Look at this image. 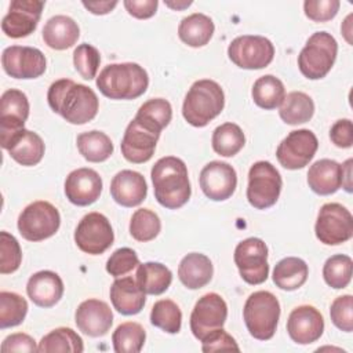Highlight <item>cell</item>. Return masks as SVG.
Listing matches in <instances>:
<instances>
[{
    "label": "cell",
    "instance_id": "51",
    "mask_svg": "<svg viewBox=\"0 0 353 353\" xmlns=\"http://www.w3.org/2000/svg\"><path fill=\"white\" fill-rule=\"evenodd\" d=\"M39 346H36V341L23 332L11 334L1 342V352L11 353V352H36Z\"/></svg>",
    "mask_w": 353,
    "mask_h": 353
},
{
    "label": "cell",
    "instance_id": "7",
    "mask_svg": "<svg viewBox=\"0 0 353 353\" xmlns=\"http://www.w3.org/2000/svg\"><path fill=\"white\" fill-rule=\"evenodd\" d=\"M338 54V43L328 32L313 33L298 55V68L309 80H319L328 74Z\"/></svg>",
    "mask_w": 353,
    "mask_h": 353
},
{
    "label": "cell",
    "instance_id": "33",
    "mask_svg": "<svg viewBox=\"0 0 353 353\" xmlns=\"http://www.w3.org/2000/svg\"><path fill=\"white\" fill-rule=\"evenodd\" d=\"M279 114L281 120L290 125L306 123L314 114V102L307 94L292 91L287 94L280 103Z\"/></svg>",
    "mask_w": 353,
    "mask_h": 353
},
{
    "label": "cell",
    "instance_id": "49",
    "mask_svg": "<svg viewBox=\"0 0 353 353\" xmlns=\"http://www.w3.org/2000/svg\"><path fill=\"white\" fill-rule=\"evenodd\" d=\"M138 112L149 116L159 124H161L164 128L170 124L172 119V108L171 103L164 98H152L146 102H143Z\"/></svg>",
    "mask_w": 353,
    "mask_h": 353
},
{
    "label": "cell",
    "instance_id": "10",
    "mask_svg": "<svg viewBox=\"0 0 353 353\" xmlns=\"http://www.w3.org/2000/svg\"><path fill=\"white\" fill-rule=\"evenodd\" d=\"M314 233L320 243L325 245L346 243L353 236V216L350 211L339 203H325L317 214Z\"/></svg>",
    "mask_w": 353,
    "mask_h": 353
},
{
    "label": "cell",
    "instance_id": "12",
    "mask_svg": "<svg viewBox=\"0 0 353 353\" xmlns=\"http://www.w3.org/2000/svg\"><path fill=\"white\" fill-rule=\"evenodd\" d=\"M233 259L245 283L258 285L266 281L269 276L268 245L262 239L248 237L240 241L234 250Z\"/></svg>",
    "mask_w": 353,
    "mask_h": 353
},
{
    "label": "cell",
    "instance_id": "41",
    "mask_svg": "<svg viewBox=\"0 0 353 353\" xmlns=\"http://www.w3.org/2000/svg\"><path fill=\"white\" fill-rule=\"evenodd\" d=\"M161 230L159 215L149 208L137 210L130 221V234L141 243H146L157 237Z\"/></svg>",
    "mask_w": 353,
    "mask_h": 353
},
{
    "label": "cell",
    "instance_id": "26",
    "mask_svg": "<svg viewBox=\"0 0 353 353\" xmlns=\"http://www.w3.org/2000/svg\"><path fill=\"white\" fill-rule=\"evenodd\" d=\"M109 295L113 307L124 316L138 314L146 302V294L141 290L137 279L130 276L117 277L110 285Z\"/></svg>",
    "mask_w": 353,
    "mask_h": 353
},
{
    "label": "cell",
    "instance_id": "14",
    "mask_svg": "<svg viewBox=\"0 0 353 353\" xmlns=\"http://www.w3.org/2000/svg\"><path fill=\"white\" fill-rule=\"evenodd\" d=\"M319 148L313 131L301 128L291 131L277 146L276 157L287 170H301L309 164Z\"/></svg>",
    "mask_w": 353,
    "mask_h": 353
},
{
    "label": "cell",
    "instance_id": "11",
    "mask_svg": "<svg viewBox=\"0 0 353 353\" xmlns=\"http://www.w3.org/2000/svg\"><path fill=\"white\" fill-rule=\"evenodd\" d=\"M229 59L241 69H263L274 57L273 43L256 34H243L232 40L228 47Z\"/></svg>",
    "mask_w": 353,
    "mask_h": 353
},
{
    "label": "cell",
    "instance_id": "21",
    "mask_svg": "<svg viewBox=\"0 0 353 353\" xmlns=\"http://www.w3.org/2000/svg\"><path fill=\"white\" fill-rule=\"evenodd\" d=\"M63 189L66 199L72 204L85 207L99 199L102 192V178L95 170L81 167L69 172Z\"/></svg>",
    "mask_w": 353,
    "mask_h": 353
},
{
    "label": "cell",
    "instance_id": "46",
    "mask_svg": "<svg viewBox=\"0 0 353 353\" xmlns=\"http://www.w3.org/2000/svg\"><path fill=\"white\" fill-rule=\"evenodd\" d=\"M331 321L336 328L345 332L353 331V296L350 294L341 295L334 299L330 307Z\"/></svg>",
    "mask_w": 353,
    "mask_h": 353
},
{
    "label": "cell",
    "instance_id": "52",
    "mask_svg": "<svg viewBox=\"0 0 353 353\" xmlns=\"http://www.w3.org/2000/svg\"><path fill=\"white\" fill-rule=\"evenodd\" d=\"M127 12L138 19H148L156 14L159 1L157 0H124L123 1Z\"/></svg>",
    "mask_w": 353,
    "mask_h": 353
},
{
    "label": "cell",
    "instance_id": "16",
    "mask_svg": "<svg viewBox=\"0 0 353 353\" xmlns=\"http://www.w3.org/2000/svg\"><path fill=\"white\" fill-rule=\"evenodd\" d=\"M228 317V305L216 292L204 294L196 302L190 314V331L201 341L216 328H222Z\"/></svg>",
    "mask_w": 353,
    "mask_h": 353
},
{
    "label": "cell",
    "instance_id": "15",
    "mask_svg": "<svg viewBox=\"0 0 353 353\" xmlns=\"http://www.w3.org/2000/svg\"><path fill=\"white\" fill-rule=\"evenodd\" d=\"M4 72L14 79H37L47 68L44 54L34 47L10 46L1 54Z\"/></svg>",
    "mask_w": 353,
    "mask_h": 353
},
{
    "label": "cell",
    "instance_id": "35",
    "mask_svg": "<svg viewBox=\"0 0 353 353\" xmlns=\"http://www.w3.org/2000/svg\"><path fill=\"white\" fill-rule=\"evenodd\" d=\"M84 350L81 336L68 327H59L50 331L39 342L37 352L54 353V352H72L81 353Z\"/></svg>",
    "mask_w": 353,
    "mask_h": 353
},
{
    "label": "cell",
    "instance_id": "40",
    "mask_svg": "<svg viewBox=\"0 0 353 353\" xmlns=\"http://www.w3.org/2000/svg\"><path fill=\"white\" fill-rule=\"evenodd\" d=\"M28 313L26 299L10 291L0 292V328H10L19 325Z\"/></svg>",
    "mask_w": 353,
    "mask_h": 353
},
{
    "label": "cell",
    "instance_id": "55",
    "mask_svg": "<svg viewBox=\"0 0 353 353\" xmlns=\"http://www.w3.org/2000/svg\"><path fill=\"white\" fill-rule=\"evenodd\" d=\"M192 4V1H186V0H182V1H165V6L172 8V10H183L186 7H189Z\"/></svg>",
    "mask_w": 353,
    "mask_h": 353
},
{
    "label": "cell",
    "instance_id": "27",
    "mask_svg": "<svg viewBox=\"0 0 353 353\" xmlns=\"http://www.w3.org/2000/svg\"><path fill=\"white\" fill-rule=\"evenodd\" d=\"M307 185L320 196L335 193L342 186V164L331 159L314 161L307 171Z\"/></svg>",
    "mask_w": 353,
    "mask_h": 353
},
{
    "label": "cell",
    "instance_id": "39",
    "mask_svg": "<svg viewBox=\"0 0 353 353\" xmlns=\"http://www.w3.org/2000/svg\"><path fill=\"white\" fill-rule=\"evenodd\" d=\"M150 323L168 334H178L182 325V312L174 301L160 299L152 306Z\"/></svg>",
    "mask_w": 353,
    "mask_h": 353
},
{
    "label": "cell",
    "instance_id": "2",
    "mask_svg": "<svg viewBox=\"0 0 353 353\" xmlns=\"http://www.w3.org/2000/svg\"><path fill=\"white\" fill-rule=\"evenodd\" d=\"M150 176L159 204L176 210L188 203L192 189L183 160L175 156L161 157L152 167Z\"/></svg>",
    "mask_w": 353,
    "mask_h": 353
},
{
    "label": "cell",
    "instance_id": "36",
    "mask_svg": "<svg viewBox=\"0 0 353 353\" xmlns=\"http://www.w3.org/2000/svg\"><path fill=\"white\" fill-rule=\"evenodd\" d=\"M255 105L265 110H272L280 106L285 97V88L280 79L273 74H265L259 77L251 91Z\"/></svg>",
    "mask_w": 353,
    "mask_h": 353
},
{
    "label": "cell",
    "instance_id": "6",
    "mask_svg": "<svg viewBox=\"0 0 353 353\" xmlns=\"http://www.w3.org/2000/svg\"><path fill=\"white\" fill-rule=\"evenodd\" d=\"M243 319L250 335L255 339L273 338L280 319L279 299L269 291L252 292L244 303Z\"/></svg>",
    "mask_w": 353,
    "mask_h": 353
},
{
    "label": "cell",
    "instance_id": "47",
    "mask_svg": "<svg viewBox=\"0 0 353 353\" xmlns=\"http://www.w3.org/2000/svg\"><path fill=\"white\" fill-rule=\"evenodd\" d=\"M338 0H306L303 3L305 15L313 22H327L332 19L339 10Z\"/></svg>",
    "mask_w": 353,
    "mask_h": 353
},
{
    "label": "cell",
    "instance_id": "54",
    "mask_svg": "<svg viewBox=\"0 0 353 353\" xmlns=\"http://www.w3.org/2000/svg\"><path fill=\"white\" fill-rule=\"evenodd\" d=\"M352 164H353V159H347L342 164V188L347 193H352V190H353V188H352Z\"/></svg>",
    "mask_w": 353,
    "mask_h": 353
},
{
    "label": "cell",
    "instance_id": "19",
    "mask_svg": "<svg viewBox=\"0 0 353 353\" xmlns=\"http://www.w3.org/2000/svg\"><path fill=\"white\" fill-rule=\"evenodd\" d=\"M28 97L15 88L3 92L0 98V143H6L12 135L25 128L29 117Z\"/></svg>",
    "mask_w": 353,
    "mask_h": 353
},
{
    "label": "cell",
    "instance_id": "25",
    "mask_svg": "<svg viewBox=\"0 0 353 353\" xmlns=\"http://www.w3.org/2000/svg\"><path fill=\"white\" fill-rule=\"evenodd\" d=\"M1 148L8 150L11 159L25 167L39 164L46 150L41 137L26 128L12 135L6 143L1 145Z\"/></svg>",
    "mask_w": 353,
    "mask_h": 353
},
{
    "label": "cell",
    "instance_id": "48",
    "mask_svg": "<svg viewBox=\"0 0 353 353\" xmlns=\"http://www.w3.org/2000/svg\"><path fill=\"white\" fill-rule=\"evenodd\" d=\"M200 342H201V350L205 353L222 352V350L240 352V347H239L236 339L222 328H216V330L211 331Z\"/></svg>",
    "mask_w": 353,
    "mask_h": 353
},
{
    "label": "cell",
    "instance_id": "56",
    "mask_svg": "<svg viewBox=\"0 0 353 353\" xmlns=\"http://www.w3.org/2000/svg\"><path fill=\"white\" fill-rule=\"evenodd\" d=\"M350 19H352V14L346 17V19H345L343 25L341 26V30H342V33L345 34V37H346V40H347L349 43H352V41H350V39H349V34L352 33V29H350Z\"/></svg>",
    "mask_w": 353,
    "mask_h": 353
},
{
    "label": "cell",
    "instance_id": "28",
    "mask_svg": "<svg viewBox=\"0 0 353 353\" xmlns=\"http://www.w3.org/2000/svg\"><path fill=\"white\" fill-rule=\"evenodd\" d=\"M214 274V266L210 258L200 252L185 255L178 265V277L189 290H199L207 285Z\"/></svg>",
    "mask_w": 353,
    "mask_h": 353
},
{
    "label": "cell",
    "instance_id": "32",
    "mask_svg": "<svg viewBox=\"0 0 353 353\" xmlns=\"http://www.w3.org/2000/svg\"><path fill=\"white\" fill-rule=\"evenodd\" d=\"M135 279L145 294L160 295L171 285L172 273L160 262H145L138 265Z\"/></svg>",
    "mask_w": 353,
    "mask_h": 353
},
{
    "label": "cell",
    "instance_id": "24",
    "mask_svg": "<svg viewBox=\"0 0 353 353\" xmlns=\"http://www.w3.org/2000/svg\"><path fill=\"white\" fill-rule=\"evenodd\" d=\"M26 292L36 306L52 307L63 295V281L52 270H40L29 277Z\"/></svg>",
    "mask_w": 353,
    "mask_h": 353
},
{
    "label": "cell",
    "instance_id": "44",
    "mask_svg": "<svg viewBox=\"0 0 353 353\" xmlns=\"http://www.w3.org/2000/svg\"><path fill=\"white\" fill-rule=\"evenodd\" d=\"M22 262V250L18 240L8 232H0V273L8 274L18 270Z\"/></svg>",
    "mask_w": 353,
    "mask_h": 353
},
{
    "label": "cell",
    "instance_id": "17",
    "mask_svg": "<svg viewBox=\"0 0 353 353\" xmlns=\"http://www.w3.org/2000/svg\"><path fill=\"white\" fill-rule=\"evenodd\" d=\"M41 0H12L1 21V30L7 37L22 39L33 33L44 8Z\"/></svg>",
    "mask_w": 353,
    "mask_h": 353
},
{
    "label": "cell",
    "instance_id": "42",
    "mask_svg": "<svg viewBox=\"0 0 353 353\" xmlns=\"http://www.w3.org/2000/svg\"><path fill=\"white\" fill-rule=\"evenodd\" d=\"M352 268L353 262L349 255H332L325 261L323 266L324 281L335 290L345 288L352 280Z\"/></svg>",
    "mask_w": 353,
    "mask_h": 353
},
{
    "label": "cell",
    "instance_id": "8",
    "mask_svg": "<svg viewBox=\"0 0 353 353\" xmlns=\"http://www.w3.org/2000/svg\"><path fill=\"white\" fill-rule=\"evenodd\" d=\"M61 225V215L51 203L39 200L26 205L18 216V230L28 241H41L54 236Z\"/></svg>",
    "mask_w": 353,
    "mask_h": 353
},
{
    "label": "cell",
    "instance_id": "22",
    "mask_svg": "<svg viewBox=\"0 0 353 353\" xmlns=\"http://www.w3.org/2000/svg\"><path fill=\"white\" fill-rule=\"evenodd\" d=\"M74 321L83 334L98 338L106 335L110 330L113 324V313L106 302L90 298L77 306Z\"/></svg>",
    "mask_w": 353,
    "mask_h": 353
},
{
    "label": "cell",
    "instance_id": "4",
    "mask_svg": "<svg viewBox=\"0 0 353 353\" xmlns=\"http://www.w3.org/2000/svg\"><path fill=\"white\" fill-rule=\"evenodd\" d=\"M225 106V94L221 85L210 79L194 81L185 95L182 105L183 119L193 127H205L221 114Z\"/></svg>",
    "mask_w": 353,
    "mask_h": 353
},
{
    "label": "cell",
    "instance_id": "38",
    "mask_svg": "<svg viewBox=\"0 0 353 353\" xmlns=\"http://www.w3.org/2000/svg\"><path fill=\"white\" fill-rule=\"evenodd\" d=\"M146 332L139 323H121L112 334L113 349L116 353H138L142 350Z\"/></svg>",
    "mask_w": 353,
    "mask_h": 353
},
{
    "label": "cell",
    "instance_id": "31",
    "mask_svg": "<svg viewBox=\"0 0 353 353\" xmlns=\"http://www.w3.org/2000/svg\"><path fill=\"white\" fill-rule=\"evenodd\" d=\"M309 274L306 262L296 256H287L279 261L273 269V283L284 291H294L302 287Z\"/></svg>",
    "mask_w": 353,
    "mask_h": 353
},
{
    "label": "cell",
    "instance_id": "23",
    "mask_svg": "<svg viewBox=\"0 0 353 353\" xmlns=\"http://www.w3.org/2000/svg\"><path fill=\"white\" fill-rule=\"evenodd\" d=\"M110 194L123 207H137L146 199L148 185L141 172L121 170L110 182Z\"/></svg>",
    "mask_w": 353,
    "mask_h": 353
},
{
    "label": "cell",
    "instance_id": "20",
    "mask_svg": "<svg viewBox=\"0 0 353 353\" xmlns=\"http://www.w3.org/2000/svg\"><path fill=\"white\" fill-rule=\"evenodd\" d=\"M324 331V319L312 305L296 306L288 316L287 332L298 345H309L320 339Z\"/></svg>",
    "mask_w": 353,
    "mask_h": 353
},
{
    "label": "cell",
    "instance_id": "30",
    "mask_svg": "<svg viewBox=\"0 0 353 353\" xmlns=\"http://www.w3.org/2000/svg\"><path fill=\"white\" fill-rule=\"evenodd\" d=\"M215 26L212 19L201 12H194L185 17L178 26L179 39L189 47L199 48L210 43Z\"/></svg>",
    "mask_w": 353,
    "mask_h": 353
},
{
    "label": "cell",
    "instance_id": "53",
    "mask_svg": "<svg viewBox=\"0 0 353 353\" xmlns=\"http://www.w3.org/2000/svg\"><path fill=\"white\" fill-rule=\"evenodd\" d=\"M81 4L91 14L105 15V14H109L117 6V1H83Z\"/></svg>",
    "mask_w": 353,
    "mask_h": 353
},
{
    "label": "cell",
    "instance_id": "9",
    "mask_svg": "<svg viewBox=\"0 0 353 353\" xmlns=\"http://www.w3.org/2000/svg\"><path fill=\"white\" fill-rule=\"evenodd\" d=\"M283 179L277 168L269 161H256L248 171L247 200L256 210H266L280 197Z\"/></svg>",
    "mask_w": 353,
    "mask_h": 353
},
{
    "label": "cell",
    "instance_id": "34",
    "mask_svg": "<svg viewBox=\"0 0 353 353\" xmlns=\"http://www.w3.org/2000/svg\"><path fill=\"white\" fill-rule=\"evenodd\" d=\"M76 143L80 154L90 163H102L113 153V143L110 138L98 130L79 134Z\"/></svg>",
    "mask_w": 353,
    "mask_h": 353
},
{
    "label": "cell",
    "instance_id": "13",
    "mask_svg": "<svg viewBox=\"0 0 353 353\" xmlns=\"http://www.w3.org/2000/svg\"><path fill=\"white\" fill-rule=\"evenodd\" d=\"M114 241L109 219L101 212H88L76 226L74 243L85 254L101 255Z\"/></svg>",
    "mask_w": 353,
    "mask_h": 353
},
{
    "label": "cell",
    "instance_id": "43",
    "mask_svg": "<svg viewBox=\"0 0 353 353\" xmlns=\"http://www.w3.org/2000/svg\"><path fill=\"white\" fill-rule=\"evenodd\" d=\"M99 63H101V54L94 46L88 43H83L74 48L73 65L77 73L84 80H92L97 76Z\"/></svg>",
    "mask_w": 353,
    "mask_h": 353
},
{
    "label": "cell",
    "instance_id": "3",
    "mask_svg": "<svg viewBox=\"0 0 353 353\" xmlns=\"http://www.w3.org/2000/svg\"><path fill=\"white\" fill-rule=\"evenodd\" d=\"M98 90L110 99H135L149 85L146 70L135 62L109 63L97 77Z\"/></svg>",
    "mask_w": 353,
    "mask_h": 353
},
{
    "label": "cell",
    "instance_id": "45",
    "mask_svg": "<svg viewBox=\"0 0 353 353\" xmlns=\"http://www.w3.org/2000/svg\"><path fill=\"white\" fill-rule=\"evenodd\" d=\"M139 265V258L132 248L123 247L116 250L106 262V272L114 279L123 277Z\"/></svg>",
    "mask_w": 353,
    "mask_h": 353
},
{
    "label": "cell",
    "instance_id": "37",
    "mask_svg": "<svg viewBox=\"0 0 353 353\" xmlns=\"http://www.w3.org/2000/svg\"><path fill=\"white\" fill-rule=\"evenodd\" d=\"M211 143L216 154L223 157H233L243 149L245 137L237 124L223 123L214 130Z\"/></svg>",
    "mask_w": 353,
    "mask_h": 353
},
{
    "label": "cell",
    "instance_id": "50",
    "mask_svg": "<svg viewBox=\"0 0 353 353\" xmlns=\"http://www.w3.org/2000/svg\"><path fill=\"white\" fill-rule=\"evenodd\" d=\"M331 142L342 149H347L353 145V124L350 119L336 120L330 130Z\"/></svg>",
    "mask_w": 353,
    "mask_h": 353
},
{
    "label": "cell",
    "instance_id": "29",
    "mask_svg": "<svg viewBox=\"0 0 353 353\" xmlns=\"http://www.w3.org/2000/svg\"><path fill=\"white\" fill-rule=\"evenodd\" d=\"M43 40L52 50H66L76 44L80 37L77 22L68 15L51 17L43 28Z\"/></svg>",
    "mask_w": 353,
    "mask_h": 353
},
{
    "label": "cell",
    "instance_id": "18",
    "mask_svg": "<svg viewBox=\"0 0 353 353\" xmlns=\"http://www.w3.org/2000/svg\"><path fill=\"white\" fill-rule=\"evenodd\" d=\"M199 182L203 193L210 200L223 201L234 193L237 186V174L230 164L214 160L203 167Z\"/></svg>",
    "mask_w": 353,
    "mask_h": 353
},
{
    "label": "cell",
    "instance_id": "5",
    "mask_svg": "<svg viewBox=\"0 0 353 353\" xmlns=\"http://www.w3.org/2000/svg\"><path fill=\"white\" fill-rule=\"evenodd\" d=\"M163 130L164 127L157 121L141 112H137L135 117L128 123L120 143L123 157L134 164L149 161L154 154L156 145Z\"/></svg>",
    "mask_w": 353,
    "mask_h": 353
},
{
    "label": "cell",
    "instance_id": "1",
    "mask_svg": "<svg viewBox=\"0 0 353 353\" xmlns=\"http://www.w3.org/2000/svg\"><path fill=\"white\" fill-rule=\"evenodd\" d=\"M47 101L52 112L62 116L70 124H85L91 121L99 108L97 94L87 85L70 79L54 81L47 92Z\"/></svg>",
    "mask_w": 353,
    "mask_h": 353
}]
</instances>
